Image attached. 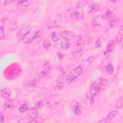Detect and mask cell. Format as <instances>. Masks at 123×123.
Here are the masks:
<instances>
[{"label":"cell","instance_id":"obj_6","mask_svg":"<svg viewBox=\"0 0 123 123\" xmlns=\"http://www.w3.org/2000/svg\"><path fill=\"white\" fill-rule=\"evenodd\" d=\"M50 69V66L49 62L46 63L44 67V69L39 73H38L37 76L36 78L37 79H42L47 76L48 74H49Z\"/></svg>","mask_w":123,"mask_h":123},{"label":"cell","instance_id":"obj_31","mask_svg":"<svg viewBox=\"0 0 123 123\" xmlns=\"http://www.w3.org/2000/svg\"><path fill=\"white\" fill-rule=\"evenodd\" d=\"M101 82H102L103 86H106L108 84L109 81H108V79H107L106 78H101Z\"/></svg>","mask_w":123,"mask_h":123},{"label":"cell","instance_id":"obj_5","mask_svg":"<svg viewBox=\"0 0 123 123\" xmlns=\"http://www.w3.org/2000/svg\"><path fill=\"white\" fill-rule=\"evenodd\" d=\"M62 22V16L61 14H58L56 15L54 19L51 20L49 25L48 27L49 28H55L59 27Z\"/></svg>","mask_w":123,"mask_h":123},{"label":"cell","instance_id":"obj_24","mask_svg":"<svg viewBox=\"0 0 123 123\" xmlns=\"http://www.w3.org/2000/svg\"><path fill=\"white\" fill-rule=\"evenodd\" d=\"M43 46L45 49H49L51 47L50 42L48 39H45L43 42Z\"/></svg>","mask_w":123,"mask_h":123},{"label":"cell","instance_id":"obj_35","mask_svg":"<svg viewBox=\"0 0 123 123\" xmlns=\"http://www.w3.org/2000/svg\"><path fill=\"white\" fill-rule=\"evenodd\" d=\"M13 1L12 0H5L4 1V5H7L8 4H10L11 2H12Z\"/></svg>","mask_w":123,"mask_h":123},{"label":"cell","instance_id":"obj_33","mask_svg":"<svg viewBox=\"0 0 123 123\" xmlns=\"http://www.w3.org/2000/svg\"><path fill=\"white\" fill-rule=\"evenodd\" d=\"M4 121H5L4 115L2 113H1L0 114V123H2L4 122Z\"/></svg>","mask_w":123,"mask_h":123},{"label":"cell","instance_id":"obj_3","mask_svg":"<svg viewBox=\"0 0 123 123\" xmlns=\"http://www.w3.org/2000/svg\"><path fill=\"white\" fill-rule=\"evenodd\" d=\"M103 85L101 78L95 81L91 85L90 87V94L92 97H94L98 93L101 89Z\"/></svg>","mask_w":123,"mask_h":123},{"label":"cell","instance_id":"obj_9","mask_svg":"<svg viewBox=\"0 0 123 123\" xmlns=\"http://www.w3.org/2000/svg\"><path fill=\"white\" fill-rule=\"evenodd\" d=\"M21 74V70L20 69H14L10 72L8 75L7 77L9 79L12 80L17 77Z\"/></svg>","mask_w":123,"mask_h":123},{"label":"cell","instance_id":"obj_23","mask_svg":"<svg viewBox=\"0 0 123 123\" xmlns=\"http://www.w3.org/2000/svg\"><path fill=\"white\" fill-rule=\"evenodd\" d=\"M63 86H64V83H62V82H59L58 83V85H57L54 88V90L55 92H59L60 91H61L62 88H63Z\"/></svg>","mask_w":123,"mask_h":123},{"label":"cell","instance_id":"obj_2","mask_svg":"<svg viewBox=\"0 0 123 123\" xmlns=\"http://www.w3.org/2000/svg\"><path fill=\"white\" fill-rule=\"evenodd\" d=\"M33 26L31 25H27L23 26L18 31L16 35V38L18 40H23L32 29Z\"/></svg>","mask_w":123,"mask_h":123},{"label":"cell","instance_id":"obj_26","mask_svg":"<svg viewBox=\"0 0 123 123\" xmlns=\"http://www.w3.org/2000/svg\"><path fill=\"white\" fill-rule=\"evenodd\" d=\"M30 5V3L28 0H22L20 1L17 3V5L23 6L25 7H27Z\"/></svg>","mask_w":123,"mask_h":123},{"label":"cell","instance_id":"obj_34","mask_svg":"<svg viewBox=\"0 0 123 123\" xmlns=\"http://www.w3.org/2000/svg\"><path fill=\"white\" fill-rule=\"evenodd\" d=\"M57 57L59 60H61L62 59L63 55L60 52H58L57 53Z\"/></svg>","mask_w":123,"mask_h":123},{"label":"cell","instance_id":"obj_8","mask_svg":"<svg viewBox=\"0 0 123 123\" xmlns=\"http://www.w3.org/2000/svg\"><path fill=\"white\" fill-rule=\"evenodd\" d=\"M70 46V43L69 40L66 38H63L59 43L58 47L60 49L63 51H66L69 49Z\"/></svg>","mask_w":123,"mask_h":123},{"label":"cell","instance_id":"obj_16","mask_svg":"<svg viewBox=\"0 0 123 123\" xmlns=\"http://www.w3.org/2000/svg\"><path fill=\"white\" fill-rule=\"evenodd\" d=\"M114 48V42L113 40L109 41L106 47V51L107 52H111L112 51Z\"/></svg>","mask_w":123,"mask_h":123},{"label":"cell","instance_id":"obj_17","mask_svg":"<svg viewBox=\"0 0 123 123\" xmlns=\"http://www.w3.org/2000/svg\"><path fill=\"white\" fill-rule=\"evenodd\" d=\"M105 70L106 73L109 75L112 74L114 72L113 66L111 63H109L108 64H107L105 66Z\"/></svg>","mask_w":123,"mask_h":123},{"label":"cell","instance_id":"obj_10","mask_svg":"<svg viewBox=\"0 0 123 123\" xmlns=\"http://www.w3.org/2000/svg\"><path fill=\"white\" fill-rule=\"evenodd\" d=\"M71 106L73 109L74 112L76 115H79L81 113V111L80 109L79 105L78 102L75 100H73L71 102Z\"/></svg>","mask_w":123,"mask_h":123},{"label":"cell","instance_id":"obj_19","mask_svg":"<svg viewBox=\"0 0 123 123\" xmlns=\"http://www.w3.org/2000/svg\"><path fill=\"white\" fill-rule=\"evenodd\" d=\"M14 105L13 101L12 99L7 100L4 105V108L5 109H8L12 108Z\"/></svg>","mask_w":123,"mask_h":123},{"label":"cell","instance_id":"obj_7","mask_svg":"<svg viewBox=\"0 0 123 123\" xmlns=\"http://www.w3.org/2000/svg\"><path fill=\"white\" fill-rule=\"evenodd\" d=\"M41 35H42V33L40 31H37L34 33L33 34H32L31 36L28 37L27 38H26V39L25 40V43L27 44L32 43L35 40L40 38L41 37Z\"/></svg>","mask_w":123,"mask_h":123},{"label":"cell","instance_id":"obj_28","mask_svg":"<svg viewBox=\"0 0 123 123\" xmlns=\"http://www.w3.org/2000/svg\"><path fill=\"white\" fill-rule=\"evenodd\" d=\"M116 107L118 109H121L123 107V98H120L117 101Z\"/></svg>","mask_w":123,"mask_h":123},{"label":"cell","instance_id":"obj_20","mask_svg":"<svg viewBox=\"0 0 123 123\" xmlns=\"http://www.w3.org/2000/svg\"><path fill=\"white\" fill-rule=\"evenodd\" d=\"M123 28H121V29L119 31L116 37V41L117 43H120L121 42L123 39Z\"/></svg>","mask_w":123,"mask_h":123},{"label":"cell","instance_id":"obj_32","mask_svg":"<svg viewBox=\"0 0 123 123\" xmlns=\"http://www.w3.org/2000/svg\"><path fill=\"white\" fill-rule=\"evenodd\" d=\"M5 36V34H4V29L3 28V27H0V38L1 39H2Z\"/></svg>","mask_w":123,"mask_h":123},{"label":"cell","instance_id":"obj_18","mask_svg":"<svg viewBox=\"0 0 123 123\" xmlns=\"http://www.w3.org/2000/svg\"><path fill=\"white\" fill-rule=\"evenodd\" d=\"M117 113H118V112L117 111H111L108 115L106 118L105 119L107 123L110 122L112 119H113L116 116Z\"/></svg>","mask_w":123,"mask_h":123},{"label":"cell","instance_id":"obj_21","mask_svg":"<svg viewBox=\"0 0 123 123\" xmlns=\"http://www.w3.org/2000/svg\"><path fill=\"white\" fill-rule=\"evenodd\" d=\"M111 18L110 19L109 21V25L110 27H113L116 25V24L117 22V18H115V17H113V16H111Z\"/></svg>","mask_w":123,"mask_h":123},{"label":"cell","instance_id":"obj_15","mask_svg":"<svg viewBox=\"0 0 123 123\" xmlns=\"http://www.w3.org/2000/svg\"><path fill=\"white\" fill-rule=\"evenodd\" d=\"M51 39L54 41V42H56L60 39H61L62 37V36L61 33H58L57 32H53L51 34Z\"/></svg>","mask_w":123,"mask_h":123},{"label":"cell","instance_id":"obj_1","mask_svg":"<svg viewBox=\"0 0 123 123\" xmlns=\"http://www.w3.org/2000/svg\"><path fill=\"white\" fill-rule=\"evenodd\" d=\"M83 71V68L81 64L73 69L65 78V81L68 84L72 83L75 79L81 75Z\"/></svg>","mask_w":123,"mask_h":123},{"label":"cell","instance_id":"obj_29","mask_svg":"<svg viewBox=\"0 0 123 123\" xmlns=\"http://www.w3.org/2000/svg\"><path fill=\"white\" fill-rule=\"evenodd\" d=\"M74 56L75 59L76 58L77 60H78L79 59V58L80 57V56H81V52L79 51L75 52L74 53Z\"/></svg>","mask_w":123,"mask_h":123},{"label":"cell","instance_id":"obj_12","mask_svg":"<svg viewBox=\"0 0 123 123\" xmlns=\"http://www.w3.org/2000/svg\"><path fill=\"white\" fill-rule=\"evenodd\" d=\"M11 95V92L10 90L6 87L0 90V96L4 98H8Z\"/></svg>","mask_w":123,"mask_h":123},{"label":"cell","instance_id":"obj_25","mask_svg":"<svg viewBox=\"0 0 123 123\" xmlns=\"http://www.w3.org/2000/svg\"><path fill=\"white\" fill-rule=\"evenodd\" d=\"M27 109H28V106L25 103L21 105L19 108V111L21 112H24L26 111H27Z\"/></svg>","mask_w":123,"mask_h":123},{"label":"cell","instance_id":"obj_11","mask_svg":"<svg viewBox=\"0 0 123 123\" xmlns=\"http://www.w3.org/2000/svg\"><path fill=\"white\" fill-rule=\"evenodd\" d=\"M38 115V112L36 108H32L28 110V117L32 119H35Z\"/></svg>","mask_w":123,"mask_h":123},{"label":"cell","instance_id":"obj_30","mask_svg":"<svg viewBox=\"0 0 123 123\" xmlns=\"http://www.w3.org/2000/svg\"><path fill=\"white\" fill-rule=\"evenodd\" d=\"M95 46L96 48H99L101 47V40L100 38H98L96 41Z\"/></svg>","mask_w":123,"mask_h":123},{"label":"cell","instance_id":"obj_4","mask_svg":"<svg viewBox=\"0 0 123 123\" xmlns=\"http://www.w3.org/2000/svg\"><path fill=\"white\" fill-rule=\"evenodd\" d=\"M70 17L75 20H78L82 19L83 16V10L81 7H77L76 9L72 10L70 12Z\"/></svg>","mask_w":123,"mask_h":123},{"label":"cell","instance_id":"obj_22","mask_svg":"<svg viewBox=\"0 0 123 123\" xmlns=\"http://www.w3.org/2000/svg\"><path fill=\"white\" fill-rule=\"evenodd\" d=\"M91 57H89V58H87L82 62V64H83V65H82V66L83 67V68L84 66L86 67V68L88 66H89L92 62V60H91Z\"/></svg>","mask_w":123,"mask_h":123},{"label":"cell","instance_id":"obj_27","mask_svg":"<svg viewBox=\"0 0 123 123\" xmlns=\"http://www.w3.org/2000/svg\"><path fill=\"white\" fill-rule=\"evenodd\" d=\"M44 103L43 100H42L37 101L36 103V104H35L36 107L38 109H40L41 107H42L44 106Z\"/></svg>","mask_w":123,"mask_h":123},{"label":"cell","instance_id":"obj_36","mask_svg":"<svg viewBox=\"0 0 123 123\" xmlns=\"http://www.w3.org/2000/svg\"><path fill=\"white\" fill-rule=\"evenodd\" d=\"M16 28H17V25H16V23H15L13 24V26L12 27V30H15L16 29Z\"/></svg>","mask_w":123,"mask_h":123},{"label":"cell","instance_id":"obj_14","mask_svg":"<svg viewBox=\"0 0 123 123\" xmlns=\"http://www.w3.org/2000/svg\"><path fill=\"white\" fill-rule=\"evenodd\" d=\"M103 19L104 18L102 17V15L100 16H97L94 17L92 20V22H91L92 25H93V26H96L100 25V24L101 23Z\"/></svg>","mask_w":123,"mask_h":123},{"label":"cell","instance_id":"obj_13","mask_svg":"<svg viewBox=\"0 0 123 123\" xmlns=\"http://www.w3.org/2000/svg\"><path fill=\"white\" fill-rule=\"evenodd\" d=\"M99 9V5L97 3H91L88 5L87 10L88 12H97Z\"/></svg>","mask_w":123,"mask_h":123}]
</instances>
